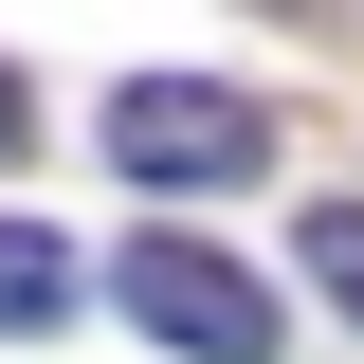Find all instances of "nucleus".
I'll return each instance as SVG.
<instances>
[{
    "label": "nucleus",
    "instance_id": "obj_1",
    "mask_svg": "<svg viewBox=\"0 0 364 364\" xmlns=\"http://www.w3.org/2000/svg\"><path fill=\"white\" fill-rule=\"evenodd\" d=\"M91 146H109L146 200H219V182L273 164V109H255V91H219V73H128L109 109H91Z\"/></svg>",
    "mask_w": 364,
    "mask_h": 364
},
{
    "label": "nucleus",
    "instance_id": "obj_2",
    "mask_svg": "<svg viewBox=\"0 0 364 364\" xmlns=\"http://www.w3.org/2000/svg\"><path fill=\"white\" fill-rule=\"evenodd\" d=\"M109 273V310L146 328V346H182V364H273V291L219 255V237H128V255H91Z\"/></svg>",
    "mask_w": 364,
    "mask_h": 364
},
{
    "label": "nucleus",
    "instance_id": "obj_3",
    "mask_svg": "<svg viewBox=\"0 0 364 364\" xmlns=\"http://www.w3.org/2000/svg\"><path fill=\"white\" fill-rule=\"evenodd\" d=\"M37 328H73V255L37 219H0V346H37Z\"/></svg>",
    "mask_w": 364,
    "mask_h": 364
},
{
    "label": "nucleus",
    "instance_id": "obj_4",
    "mask_svg": "<svg viewBox=\"0 0 364 364\" xmlns=\"http://www.w3.org/2000/svg\"><path fill=\"white\" fill-rule=\"evenodd\" d=\"M291 273H310L328 310L364 328V200H310V219H291Z\"/></svg>",
    "mask_w": 364,
    "mask_h": 364
},
{
    "label": "nucleus",
    "instance_id": "obj_5",
    "mask_svg": "<svg viewBox=\"0 0 364 364\" xmlns=\"http://www.w3.org/2000/svg\"><path fill=\"white\" fill-rule=\"evenodd\" d=\"M18 146H37V91H18V73H0V164H18Z\"/></svg>",
    "mask_w": 364,
    "mask_h": 364
}]
</instances>
